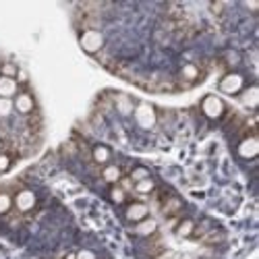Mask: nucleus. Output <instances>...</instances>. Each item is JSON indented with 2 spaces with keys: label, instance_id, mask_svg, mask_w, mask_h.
Instances as JSON below:
<instances>
[{
  "label": "nucleus",
  "instance_id": "obj_11",
  "mask_svg": "<svg viewBox=\"0 0 259 259\" xmlns=\"http://www.w3.org/2000/svg\"><path fill=\"white\" fill-rule=\"evenodd\" d=\"M243 104L247 108H257L259 106V90H257V85H251V88L243 90Z\"/></svg>",
  "mask_w": 259,
  "mask_h": 259
},
{
  "label": "nucleus",
  "instance_id": "obj_21",
  "mask_svg": "<svg viewBox=\"0 0 259 259\" xmlns=\"http://www.w3.org/2000/svg\"><path fill=\"white\" fill-rule=\"evenodd\" d=\"M143 179H149V172H147V168L137 166V168L131 172V181H133V183H139V181H143Z\"/></svg>",
  "mask_w": 259,
  "mask_h": 259
},
{
  "label": "nucleus",
  "instance_id": "obj_3",
  "mask_svg": "<svg viewBox=\"0 0 259 259\" xmlns=\"http://www.w3.org/2000/svg\"><path fill=\"white\" fill-rule=\"evenodd\" d=\"M201 110H203V114H205L207 118L215 120V118H220V116L224 114V104H222L220 98L207 96V98H203V102H201Z\"/></svg>",
  "mask_w": 259,
  "mask_h": 259
},
{
  "label": "nucleus",
  "instance_id": "obj_7",
  "mask_svg": "<svg viewBox=\"0 0 259 259\" xmlns=\"http://www.w3.org/2000/svg\"><path fill=\"white\" fill-rule=\"evenodd\" d=\"M13 106H15V110H17L19 114H31L33 108H35V102H33L31 94L19 92V94L15 96V100H13Z\"/></svg>",
  "mask_w": 259,
  "mask_h": 259
},
{
  "label": "nucleus",
  "instance_id": "obj_13",
  "mask_svg": "<svg viewBox=\"0 0 259 259\" xmlns=\"http://www.w3.org/2000/svg\"><path fill=\"white\" fill-rule=\"evenodd\" d=\"M156 228H158L156 220H149V218H145V220L137 222V226H135V232H137L139 236H152V234L156 232Z\"/></svg>",
  "mask_w": 259,
  "mask_h": 259
},
{
  "label": "nucleus",
  "instance_id": "obj_26",
  "mask_svg": "<svg viewBox=\"0 0 259 259\" xmlns=\"http://www.w3.org/2000/svg\"><path fill=\"white\" fill-rule=\"evenodd\" d=\"M209 9H211V11H215V13H220V11L224 9V5H209Z\"/></svg>",
  "mask_w": 259,
  "mask_h": 259
},
{
  "label": "nucleus",
  "instance_id": "obj_17",
  "mask_svg": "<svg viewBox=\"0 0 259 259\" xmlns=\"http://www.w3.org/2000/svg\"><path fill=\"white\" fill-rule=\"evenodd\" d=\"M13 205H15V203H13V197L9 195V193H0V215L9 213Z\"/></svg>",
  "mask_w": 259,
  "mask_h": 259
},
{
  "label": "nucleus",
  "instance_id": "obj_20",
  "mask_svg": "<svg viewBox=\"0 0 259 259\" xmlns=\"http://www.w3.org/2000/svg\"><path fill=\"white\" fill-rule=\"evenodd\" d=\"M15 110V106H13V100H5V98H0V118H7L11 116Z\"/></svg>",
  "mask_w": 259,
  "mask_h": 259
},
{
  "label": "nucleus",
  "instance_id": "obj_24",
  "mask_svg": "<svg viewBox=\"0 0 259 259\" xmlns=\"http://www.w3.org/2000/svg\"><path fill=\"white\" fill-rule=\"evenodd\" d=\"M11 164H13V160H11V156L9 154H0V172H7L9 168H11Z\"/></svg>",
  "mask_w": 259,
  "mask_h": 259
},
{
  "label": "nucleus",
  "instance_id": "obj_22",
  "mask_svg": "<svg viewBox=\"0 0 259 259\" xmlns=\"http://www.w3.org/2000/svg\"><path fill=\"white\" fill-rule=\"evenodd\" d=\"M110 199H112L114 203H124V199H126L124 189H122V187H114V189L110 191Z\"/></svg>",
  "mask_w": 259,
  "mask_h": 259
},
{
  "label": "nucleus",
  "instance_id": "obj_23",
  "mask_svg": "<svg viewBox=\"0 0 259 259\" xmlns=\"http://www.w3.org/2000/svg\"><path fill=\"white\" fill-rule=\"evenodd\" d=\"M118 110H120L122 114H131V112L135 110V106L131 104V100H128V98H120V100H118Z\"/></svg>",
  "mask_w": 259,
  "mask_h": 259
},
{
  "label": "nucleus",
  "instance_id": "obj_8",
  "mask_svg": "<svg viewBox=\"0 0 259 259\" xmlns=\"http://www.w3.org/2000/svg\"><path fill=\"white\" fill-rule=\"evenodd\" d=\"M147 213H149L147 205H145V203H139V201L128 203V205H126V211H124L126 220H128V222H135V224L141 222V220H145V218H147Z\"/></svg>",
  "mask_w": 259,
  "mask_h": 259
},
{
  "label": "nucleus",
  "instance_id": "obj_27",
  "mask_svg": "<svg viewBox=\"0 0 259 259\" xmlns=\"http://www.w3.org/2000/svg\"><path fill=\"white\" fill-rule=\"evenodd\" d=\"M64 259H77V253H73V251H71V253L64 255Z\"/></svg>",
  "mask_w": 259,
  "mask_h": 259
},
{
  "label": "nucleus",
  "instance_id": "obj_14",
  "mask_svg": "<svg viewBox=\"0 0 259 259\" xmlns=\"http://www.w3.org/2000/svg\"><path fill=\"white\" fill-rule=\"evenodd\" d=\"M193 232H195V222L185 218L177 224V236H181V239H189V236H193Z\"/></svg>",
  "mask_w": 259,
  "mask_h": 259
},
{
  "label": "nucleus",
  "instance_id": "obj_16",
  "mask_svg": "<svg viewBox=\"0 0 259 259\" xmlns=\"http://www.w3.org/2000/svg\"><path fill=\"white\" fill-rule=\"evenodd\" d=\"M154 189H156V183L152 179H143V181L135 183V191L139 193V195H149Z\"/></svg>",
  "mask_w": 259,
  "mask_h": 259
},
{
  "label": "nucleus",
  "instance_id": "obj_19",
  "mask_svg": "<svg viewBox=\"0 0 259 259\" xmlns=\"http://www.w3.org/2000/svg\"><path fill=\"white\" fill-rule=\"evenodd\" d=\"M181 75H183L187 81H195V79L199 77V69L195 67V64H185L183 71H181Z\"/></svg>",
  "mask_w": 259,
  "mask_h": 259
},
{
  "label": "nucleus",
  "instance_id": "obj_2",
  "mask_svg": "<svg viewBox=\"0 0 259 259\" xmlns=\"http://www.w3.org/2000/svg\"><path fill=\"white\" fill-rule=\"evenodd\" d=\"M133 114H135V120H137V124L141 126V128H152L154 124H156V110L149 104H139V106H135V110H133Z\"/></svg>",
  "mask_w": 259,
  "mask_h": 259
},
{
  "label": "nucleus",
  "instance_id": "obj_1",
  "mask_svg": "<svg viewBox=\"0 0 259 259\" xmlns=\"http://www.w3.org/2000/svg\"><path fill=\"white\" fill-rule=\"evenodd\" d=\"M220 90L228 96H236L245 90V77L241 73H226L220 79Z\"/></svg>",
  "mask_w": 259,
  "mask_h": 259
},
{
  "label": "nucleus",
  "instance_id": "obj_15",
  "mask_svg": "<svg viewBox=\"0 0 259 259\" xmlns=\"http://www.w3.org/2000/svg\"><path fill=\"white\" fill-rule=\"evenodd\" d=\"M181 209H183V203H181V199H177V197L166 199L164 205H162V211H164L166 215H177V211H181Z\"/></svg>",
  "mask_w": 259,
  "mask_h": 259
},
{
  "label": "nucleus",
  "instance_id": "obj_4",
  "mask_svg": "<svg viewBox=\"0 0 259 259\" xmlns=\"http://www.w3.org/2000/svg\"><path fill=\"white\" fill-rule=\"evenodd\" d=\"M102 46H104V37H102V33L90 29V31H85V33L81 35V48H83L85 52L96 54L98 50H102Z\"/></svg>",
  "mask_w": 259,
  "mask_h": 259
},
{
  "label": "nucleus",
  "instance_id": "obj_10",
  "mask_svg": "<svg viewBox=\"0 0 259 259\" xmlns=\"http://www.w3.org/2000/svg\"><path fill=\"white\" fill-rule=\"evenodd\" d=\"M92 158H94L96 164L106 166L108 162H110V158H112V152H110V149H108L106 145H96L94 152H92Z\"/></svg>",
  "mask_w": 259,
  "mask_h": 259
},
{
  "label": "nucleus",
  "instance_id": "obj_12",
  "mask_svg": "<svg viewBox=\"0 0 259 259\" xmlns=\"http://www.w3.org/2000/svg\"><path fill=\"white\" fill-rule=\"evenodd\" d=\"M102 179L106 181V183H118L120 179H122V170L118 168V166H104V170H102Z\"/></svg>",
  "mask_w": 259,
  "mask_h": 259
},
{
  "label": "nucleus",
  "instance_id": "obj_28",
  "mask_svg": "<svg viewBox=\"0 0 259 259\" xmlns=\"http://www.w3.org/2000/svg\"><path fill=\"white\" fill-rule=\"evenodd\" d=\"M3 149H5V141L0 139V154H3Z\"/></svg>",
  "mask_w": 259,
  "mask_h": 259
},
{
  "label": "nucleus",
  "instance_id": "obj_5",
  "mask_svg": "<svg viewBox=\"0 0 259 259\" xmlns=\"http://www.w3.org/2000/svg\"><path fill=\"white\" fill-rule=\"evenodd\" d=\"M13 203L17 205V209H19V211L27 213V211H31V209L35 207L37 197H35V193H33V191L23 189V191H19V193H17V197L13 199Z\"/></svg>",
  "mask_w": 259,
  "mask_h": 259
},
{
  "label": "nucleus",
  "instance_id": "obj_9",
  "mask_svg": "<svg viewBox=\"0 0 259 259\" xmlns=\"http://www.w3.org/2000/svg\"><path fill=\"white\" fill-rule=\"evenodd\" d=\"M17 94H19V83H17V79L0 77V98H5V100H15Z\"/></svg>",
  "mask_w": 259,
  "mask_h": 259
},
{
  "label": "nucleus",
  "instance_id": "obj_6",
  "mask_svg": "<svg viewBox=\"0 0 259 259\" xmlns=\"http://www.w3.org/2000/svg\"><path fill=\"white\" fill-rule=\"evenodd\" d=\"M239 156L243 158V160H253V158H257V154H259V141H257V137L255 135H249V137H245L241 143H239Z\"/></svg>",
  "mask_w": 259,
  "mask_h": 259
},
{
  "label": "nucleus",
  "instance_id": "obj_25",
  "mask_svg": "<svg viewBox=\"0 0 259 259\" xmlns=\"http://www.w3.org/2000/svg\"><path fill=\"white\" fill-rule=\"evenodd\" d=\"M77 259H96V253H92V251H88V249H83V251L77 253Z\"/></svg>",
  "mask_w": 259,
  "mask_h": 259
},
{
  "label": "nucleus",
  "instance_id": "obj_18",
  "mask_svg": "<svg viewBox=\"0 0 259 259\" xmlns=\"http://www.w3.org/2000/svg\"><path fill=\"white\" fill-rule=\"evenodd\" d=\"M19 75V69L15 67L13 62H5L3 67H0V77H9V79H17Z\"/></svg>",
  "mask_w": 259,
  "mask_h": 259
}]
</instances>
